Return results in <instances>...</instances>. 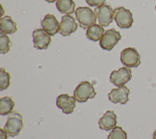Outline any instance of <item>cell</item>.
Segmentation results:
<instances>
[{
  "instance_id": "cell-18",
  "label": "cell",
  "mask_w": 156,
  "mask_h": 139,
  "mask_svg": "<svg viewBox=\"0 0 156 139\" xmlns=\"http://www.w3.org/2000/svg\"><path fill=\"white\" fill-rule=\"evenodd\" d=\"M15 102L10 96H4L0 98V115L10 114L15 107Z\"/></svg>"
},
{
  "instance_id": "cell-4",
  "label": "cell",
  "mask_w": 156,
  "mask_h": 139,
  "mask_svg": "<svg viewBox=\"0 0 156 139\" xmlns=\"http://www.w3.org/2000/svg\"><path fill=\"white\" fill-rule=\"evenodd\" d=\"M113 18L121 29L130 28L133 23L132 13L124 7H118L113 10Z\"/></svg>"
},
{
  "instance_id": "cell-22",
  "label": "cell",
  "mask_w": 156,
  "mask_h": 139,
  "mask_svg": "<svg viewBox=\"0 0 156 139\" xmlns=\"http://www.w3.org/2000/svg\"><path fill=\"white\" fill-rule=\"evenodd\" d=\"M86 2L91 7H99L103 5L106 0H85Z\"/></svg>"
},
{
  "instance_id": "cell-16",
  "label": "cell",
  "mask_w": 156,
  "mask_h": 139,
  "mask_svg": "<svg viewBox=\"0 0 156 139\" xmlns=\"http://www.w3.org/2000/svg\"><path fill=\"white\" fill-rule=\"evenodd\" d=\"M104 29L102 26L94 24L87 29L86 35L87 38L93 41L100 40L104 35Z\"/></svg>"
},
{
  "instance_id": "cell-24",
  "label": "cell",
  "mask_w": 156,
  "mask_h": 139,
  "mask_svg": "<svg viewBox=\"0 0 156 139\" xmlns=\"http://www.w3.org/2000/svg\"><path fill=\"white\" fill-rule=\"evenodd\" d=\"M152 139H156V130L154 132L152 135Z\"/></svg>"
},
{
  "instance_id": "cell-10",
  "label": "cell",
  "mask_w": 156,
  "mask_h": 139,
  "mask_svg": "<svg viewBox=\"0 0 156 139\" xmlns=\"http://www.w3.org/2000/svg\"><path fill=\"white\" fill-rule=\"evenodd\" d=\"M78 27V24L74 18L70 15H65L62 16L60 23L58 32L63 36H69L74 32Z\"/></svg>"
},
{
  "instance_id": "cell-20",
  "label": "cell",
  "mask_w": 156,
  "mask_h": 139,
  "mask_svg": "<svg viewBox=\"0 0 156 139\" xmlns=\"http://www.w3.org/2000/svg\"><path fill=\"white\" fill-rule=\"evenodd\" d=\"M10 84V75L3 68H0V90L7 89Z\"/></svg>"
},
{
  "instance_id": "cell-25",
  "label": "cell",
  "mask_w": 156,
  "mask_h": 139,
  "mask_svg": "<svg viewBox=\"0 0 156 139\" xmlns=\"http://www.w3.org/2000/svg\"><path fill=\"white\" fill-rule=\"evenodd\" d=\"M46 1H47L48 2H49V3H52V2H54L55 1H57V0H45Z\"/></svg>"
},
{
  "instance_id": "cell-3",
  "label": "cell",
  "mask_w": 156,
  "mask_h": 139,
  "mask_svg": "<svg viewBox=\"0 0 156 139\" xmlns=\"http://www.w3.org/2000/svg\"><path fill=\"white\" fill-rule=\"evenodd\" d=\"M96 95L93 85L88 81L81 82L74 91V96L79 102H85L89 99L94 98Z\"/></svg>"
},
{
  "instance_id": "cell-6",
  "label": "cell",
  "mask_w": 156,
  "mask_h": 139,
  "mask_svg": "<svg viewBox=\"0 0 156 139\" xmlns=\"http://www.w3.org/2000/svg\"><path fill=\"white\" fill-rule=\"evenodd\" d=\"M121 35L119 32L115 29L107 30L103 35L99 41L100 46L105 50L111 51L120 40Z\"/></svg>"
},
{
  "instance_id": "cell-14",
  "label": "cell",
  "mask_w": 156,
  "mask_h": 139,
  "mask_svg": "<svg viewBox=\"0 0 156 139\" xmlns=\"http://www.w3.org/2000/svg\"><path fill=\"white\" fill-rule=\"evenodd\" d=\"M117 123V116L113 111L108 110L98 121L99 128L105 130H110L115 127Z\"/></svg>"
},
{
  "instance_id": "cell-17",
  "label": "cell",
  "mask_w": 156,
  "mask_h": 139,
  "mask_svg": "<svg viewBox=\"0 0 156 139\" xmlns=\"http://www.w3.org/2000/svg\"><path fill=\"white\" fill-rule=\"evenodd\" d=\"M76 4L73 0H57L56 7L58 10L63 14L70 15L74 12Z\"/></svg>"
},
{
  "instance_id": "cell-19",
  "label": "cell",
  "mask_w": 156,
  "mask_h": 139,
  "mask_svg": "<svg viewBox=\"0 0 156 139\" xmlns=\"http://www.w3.org/2000/svg\"><path fill=\"white\" fill-rule=\"evenodd\" d=\"M12 42L9 37L1 32L0 33V52L1 54H6L10 50Z\"/></svg>"
},
{
  "instance_id": "cell-7",
  "label": "cell",
  "mask_w": 156,
  "mask_h": 139,
  "mask_svg": "<svg viewBox=\"0 0 156 139\" xmlns=\"http://www.w3.org/2000/svg\"><path fill=\"white\" fill-rule=\"evenodd\" d=\"M132 71L127 67L120 68L113 71L110 76V82L115 86L121 87L128 82L132 78Z\"/></svg>"
},
{
  "instance_id": "cell-12",
  "label": "cell",
  "mask_w": 156,
  "mask_h": 139,
  "mask_svg": "<svg viewBox=\"0 0 156 139\" xmlns=\"http://www.w3.org/2000/svg\"><path fill=\"white\" fill-rule=\"evenodd\" d=\"M76 99L74 96L68 94H62L57 98L56 105L65 114H70L73 112L76 107Z\"/></svg>"
},
{
  "instance_id": "cell-1",
  "label": "cell",
  "mask_w": 156,
  "mask_h": 139,
  "mask_svg": "<svg viewBox=\"0 0 156 139\" xmlns=\"http://www.w3.org/2000/svg\"><path fill=\"white\" fill-rule=\"evenodd\" d=\"M23 116L16 111H12L8 115L7 121L4 127V130L9 136L15 137L18 135L23 127Z\"/></svg>"
},
{
  "instance_id": "cell-8",
  "label": "cell",
  "mask_w": 156,
  "mask_h": 139,
  "mask_svg": "<svg viewBox=\"0 0 156 139\" xmlns=\"http://www.w3.org/2000/svg\"><path fill=\"white\" fill-rule=\"evenodd\" d=\"M94 13L98 18L100 25L107 27L113 20V10L112 7L107 4H103L94 9Z\"/></svg>"
},
{
  "instance_id": "cell-2",
  "label": "cell",
  "mask_w": 156,
  "mask_h": 139,
  "mask_svg": "<svg viewBox=\"0 0 156 139\" xmlns=\"http://www.w3.org/2000/svg\"><path fill=\"white\" fill-rule=\"evenodd\" d=\"M75 15L80 27L84 29H87L96 22V15L90 7H79L76 10Z\"/></svg>"
},
{
  "instance_id": "cell-5",
  "label": "cell",
  "mask_w": 156,
  "mask_h": 139,
  "mask_svg": "<svg viewBox=\"0 0 156 139\" xmlns=\"http://www.w3.org/2000/svg\"><path fill=\"white\" fill-rule=\"evenodd\" d=\"M140 55L134 48L129 47L121 52V61L127 68H136L141 63Z\"/></svg>"
},
{
  "instance_id": "cell-21",
  "label": "cell",
  "mask_w": 156,
  "mask_h": 139,
  "mask_svg": "<svg viewBox=\"0 0 156 139\" xmlns=\"http://www.w3.org/2000/svg\"><path fill=\"white\" fill-rule=\"evenodd\" d=\"M127 135L121 127L116 126L110 132L107 139H127Z\"/></svg>"
},
{
  "instance_id": "cell-13",
  "label": "cell",
  "mask_w": 156,
  "mask_h": 139,
  "mask_svg": "<svg viewBox=\"0 0 156 139\" xmlns=\"http://www.w3.org/2000/svg\"><path fill=\"white\" fill-rule=\"evenodd\" d=\"M41 24L43 29L51 36H54L58 32L60 23L54 15H46L41 20Z\"/></svg>"
},
{
  "instance_id": "cell-26",
  "label": "cell",
  "mask_w": 156,
  "mask_h": 139,
  "mask_svg": "<svg viewBox=\"0 0 156 139\" xmlns=\"http://www.w3.org/2000/svg\"><path fill=\"white\" fill-rule=\"evenodd\" d=\"M155 10H156V5H155Z\"/></svg>"
},
{
  "instance_id": "cell-11",
  "label": "cell",
  "mask_w": 156,
  "mask_h": 139,
  "mask_svg": "<svg viewBox=\"0 0 156 139\" xmlns=\"http://www.w3.org/2000/svg\"><path fill=\"white\" fill-rule=\"evenodd\" d=\"M129 89L125 85L119 87L118 88H113L108 94V99L114 104L120 103L123 105L129 100Z\"/></svg>"
},
{
  "instance_id": "cell-9",
  "label": "cell",
  "mask_w": 156,
  "mask_h": 139,
  "mask_svg": "<svg viewBox=\"0 0 156 139\" xmlns=\"http://www.w3.org/2000/svg\"><path fill=\"white\" fill-rule=\"evenodd\" d=\"M34 46L37 49H46L51 42L49 35L43 29H36L32 33Z\"/></svg>"
},
{
  "instance_id": "cell-23",
  "label": "cell",
  "mask_w": 156,
  "mask_h": 139,
  "mask_svg": "<svg viewBox=\"0 0 156 139\" xmlns=\"http://www.w3.org/2000/svg\"><path fill=\"white\" fill-rule=\"evenodd\" d=\"M1 131V139H7V133L3 129H0Z\"/></svg>"
},
{
  "instance_id": "cell-15",
  "label": "cell",
  "mask_w": 156,
  "mask_h": 139,
  "mask_svg": "<svg viewBox=\"0 0 156 139\" xmlns=\"http://www.w3.org/2000/svg\"><path fill=\"white\" fill-rule=\"evenodd\" d=\"M1 32L5 34H13L17 30L16 23L10 16H5L0 20Z\"/></svg>"
}]
</instances>
